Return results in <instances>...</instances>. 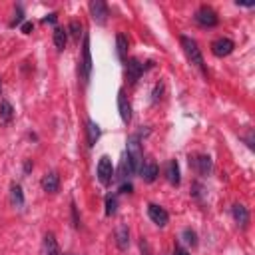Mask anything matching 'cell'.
Returning a JSON list of instances; mask_svg holds the SVG:
<instances>
[{
    "mask_svg": "<svg viewBox=\"0 0 255 255\" xmlns=\"http://www.w3.org/2000/svg\"><path fill=\"white\" fill-rule=\"evenodd\" d=\"M126 159L131 167V173H139L141 165H143V149H141V141H139V135L133 133L128 137V143H126Z\"/></svg>",
    "mask_w": 255,
    "mask_h": 255,
    "instance_id": "1",
    "label": "cell"
},
{
    "mask_svg": "<svg viewBox=\"0 0 255 255\" xmlns=\"http://www.w3.org/2000/svg\"><path fill=\"white\" fill-rule=\"evenodd\" d=\"M179 42H181V48H183L187 60H189L201 74H207V70H205V62H203V56H201V50H199L197 42H195L193 38H189V36H181Z\"/></svg>",
    "mask_w": 255,
    "mask_h": 255,
    "instance_id": "2",
    "label": "cell"
},
{
    "mask_svg": "<svg viewBox=\"0 0 255 255\" xmlns=\"http://www.w3.org/2000/svg\"><path fill=\"white\" fill-rule=\"evenodd\" d=\"M98 179L102 185H110L114 179V163L108 155H102L98 161Z\"/></svg>",
    "mask_w": 255,
    "mask_h": 255,
    "instance_id": "3",
    "label": "cell"
},
{
    "mask_svg": "<svg viewBox=\"0 0 255 255\" xmlns=\"http://www.w3.org/2000/svg\"><path fill=\"white\" fill-rule=\"evenodd\" d=\"M90 74H92V52H90V36L84 34V40H82V78L84 82L90 80Z\"/></svg>",
    "mask_w": 255,
    "mask_h": 255,
    "instance_id": "4",
    "label": "cell"
},
{
    "mask_svg": "<svg viewBox=\"0 0 255 255\" xmlns=\"http://www.w3.org/2000/svg\"><path fill=\"white\" fill-rule=\"evenodd\" d=\"M147 68H151V62H145V64H141V62H139V60H135V58L128 60V62H126L128 80H129L131 84H135V82L139 80V76H141V74H143Z\"/></svg>",
    "mask_w": 255,
    "mask_h": 255,
    "instance_id": "5",
    "label": "cell"
},
{
    "mask_svg": "<svg viewBox=\"0 0 255 255\" xmlns=\"http://www.w3.org/2000/svg\"><path fill=\"white\" fill-rule=\"evenodd\" d=\"M195 22H197L199 26H203V28H211V26H215V24L219 22V18H217V14H215L213 8L201 6V8L195 12Z\"/></svg>",
    "mask_w": 255,
    "mask_h": 255,
    "instance_id": "6",
    "label": "cell"
},
{
    "mask_svg": "<svg viewBox=\"0 0 255 255\" xmlns=\"http://www.w3.org/2000/svg\"><path fill=\"white\" fill-rule=\"evenodd\" d=\"M90 14H92V20L96 22V24H100V26H104L106 24V20H108V4L106 2H102V0H92L90 2Z\"/></svg>",
    "mask_w": 255,
    "mask_h": 255,
    "instance_id": "7",
    "label": "cell"
},
{
    "mask_svg": "<svg viewBox=\"0 0 255 255\" xmlns=\"http://www.w3.org/2000/svg\"><path fill=\"white\" fill-rule=\"evenodd\" d=\"M233 48H235V44H233V40H229V38H217V40H213V44H211V52H213L217 58L229 56V54L233 52Z\"/></svg>",
    "mask_w": 255,
    "mask_h": 255,
    "instance_id": "8",
    "label": "cell"
},
{
    "mask_svg": "<svg viewBox=\"0 0 255 255\" xmlns=\"http://www.w3.org/2000/svg\"><path fill=\"white\" fill-rule=\"evenodd\" d=\"M147 215H149V219H151L155 225H159V227L167 225V221H169V213H167L163 207L155 205V203H149V205H147Z\"/></svg>",
    "mask_w": 255,
    "mask_h": 255,
    "instance_id": "9",
    "label": "cell"
},
{
    "mask_svg": "<svg viewBox=\"0 0 255 255\" xmlns=\"http://www.w3.org/2000/svg\"><path fill=\"white\" fill-rule=\"evenodd\" d=\"M118 112H120V118H122L124 124H129L131 122V106H129L124 90L118 92Z\"/></svg>",
    "mask_w": 255,
    "mask_h": 255,
    "instance_id": "10",
    "label": "cell"
},
{
    "mask_svg": "<svg viewBox=\"0 0 255 255\" xmlns=\"http://www.w3.org/2000/svg\"><path fill=\"white\" fill-rule=\"evenodd\" d=\"M189 163L197 169V173H199V175H209V173H211V169H213V161H211V157H209V155H197V157L189 159Z\"/></svg>",
    "mask_w": 255,
    "mask_h": 255,
    "instance_id": "11",
    "label": "cell"
},
{
    "mask_svg": "<svg viewBox=\"0 0 255 255\" xmlns=\"http://www.w3.org/2000/svg\"><path fill=\"white\" fill-rule=\"evenodd\" d=\"M42 187H44V191H48V193H56V191L60 189V177H58V173H56V171L46 173V175L42 177Z\"/></svg>",
    "mask_w": 255,
    "mask_h": 255,
    "instance_id": "12",
    "label": "cell"
},
{
    "mask_svg": "<svg viewBox=\"0 0 255 255\" xmlns=\"http://www.w3.org/2000/svg\"><path fill=\"white\" fill-rule=\"evenodd\" d=\"M139 173H141V179H143L145 183H151V181H155V177H157V173H159V167H157L153 161H147V163L141 165Z\"/></svg>",
    "mask_w": 255,
    "mask_h": 255,
    "instance_id": "13",
    "label": "cell"
},
{
    "mask_svg": "<svg viewBox=\"0 0 255 255\" xmlns=\"http://www.w3.org/2000/svg\"><path fill=\"white\" fill-rule=\"evenodd\" d=\"M231 213H233V219H235L241 227H247V223H249V211H247L245 205L235 203V205L231 207Z\"/></svg>",
    "mask_w": 255,
    "mask_h": 255,
    "instance_id": "14",
    "label": "cell"
},
{
    "mask_svg": "<svg viewBox=\"0 0 255 255\" xmlns=\"http://www.w3.org/2000/svg\"><path fill=\"white\" fill-rule=\"evenodd\" d=\"M100 133H102L100 126H98L94 120H88V122H86V135H88V145H96V141L100 139Z\"/></svg>",
    "mask_w": 255,
    "mask_h": 255,
    "instance_id": "15",
    "label": "cell"
},
{
    "mask_svg": "<svg viewBox=\"0 0 255 255\" xmlns=\"http://www.w3.org/2000/svg\"><path fill=\"white\" fill-rule=\"evenodd\" d=\"M165 177H167V181H169L171 185H179L181 177H179V165H177V161H175V159H171V161L167 163Z\"/></svg>",
    "mask_w": 255,
    "mask_h": 255,
    "instance_id": "16",
    "label": "cell"
},
{
    "mask_svg": "<svg viewBox=\"0 0 255 255\" xmlns=\"http://www.w3.org/2000/svg\"><path fill=\"white\" fill-rule=\"evenodd\" d=\"M116 243H118V247L122 251L128 249V245H129V229H128V225H120L116 229Z\"/></svg>",
    "mask_w": 255,
    "mask_h": 255,
    "instance_id": "17",
    "label": "cell"
},
{
    "mask_svg": "<svg viewBox=\"0 0 255 255\" xmlns=\"http://www.w3.org/2000/svg\"><path fill=\"white\" fill-rule=\"evenodd\" d=\"M12 118H14V108H12V104L6 102V100H2V102H0V124L6 126V124L12 122Z\"/></svg>",
    "mask_w": 255,
    "mask_h": 255,
    "instance_id": "18",
    "label": "cell"
},
{
    "mask_svg": "<svg viewBox=\"0 0 255 255\" xmlns=\"http://www.w3.org/2000/svg\"><path fill=\"white\" fill-rule=\"evenodd\" d=\"M116 52H118V58L122 62H128V38L124 34L116 36Z\"/></svg>",
    "mask_w": 255,
    "mask_h": 255,
    "instance_id": "19",
    "label": "cell"
},
{
    "mask_svg": "<svg viewBox=\"0 0 255 255\" xmlns=\"http://www.w3.org/2000/svg\"><path fill=\"white\" fill-rule=\"evenodd\" d=\"M68 44V30L64 28H54V46L58 48V52H62Z\"/></svg>",
    "mask_w": 255,
    "mask_h": 255,
    "instance_id": "20",
    "label": "cell"
},
{
    "mask_svg": "<svg viewBox=\"0 0 255 255\" xmlns=\"http://www.w3.org/2000/svg\"><path fill=\"white\" fill-rule=\"evenodd\" d=\"M44 247H46V255H62L60 249H58V243H56L54 233H48L44 237Z\"/></svg>",
    "mask_w": 255,
    "mask_h": 255,
    "instance_id": "21",
    "label": "cell"
},
{
    "mask_svg": "<svg viewBox=\"0 0 255 255\" xmlns=\"http://www.w3.org/2000/svg\"><path fill=\"white\" fill-rule=\"evenodd\" d=\"M10 197H12V203H14L16 207H22V205H24V193H22V187H20L18 183H14V185L10 187Z\"/></svg>",
    "mask_w": 255,
    "mask_h": 255,
    "instance_id": "22",
    "label": "cell"
},
{
    "mask_svg": "<svg viewBox=\"0 0 255 255\" xmlns=\"http://www.w3.org/2000/svg\"><path fill=\"white\" fill-rule=\"evenodd\" d=\"M68 30H70V34H72V38L78 42L80 40V36L84 38V32H82V24L78 22V20H72L70 22V26H68Z\"/></svg>",
    "mask_w": 255,
    "mask_h": 255,
    "instance_id": "23",
    "label": "cell"
},
{
    "mask_svg": "<svg viewBox=\"0 0 255 255\" xmlns=\"http://www.w3.org/2000/svg\"><path fill=\"white\" fill-rule=\"evenodd\" d=\"M181 237H183V241H185L187 245H191V247L197 245V235H195V231H191V229H183V231H181Z\"/></svg>",
    "mask_w": 255,
    "mask_h": 255,
    "instance_id": "24",
    "label": "cell"
},
{
    "mask_svg": "<svg viewBox=\"0 0 255 255\" xmlns=\"http://www.w3.org/2000/svg\"><path fill=\"white\" fill-rule=\"evenodd\" d=\"M116 209H118L116 195H108V197H106V215H114Z\"/></svg>",
    "mask_w": 255,
    "mask_h": 255,
    "instance_id": "25",
    "label": "cell"
},
{
    "mask_svg": "<svg viewBox=\"0 0 255 255\" xmlns=\"http://www.w3.org/2000/svg\"><path fill=\"white\" fill-rule=\"evenodd\" d=\"M139 249H141V253H143V255H151V249H149V243H147V239H145V237H141V239H139Z\"/></svg>",
    "mask_w": 255,
    "mask_h": 255,
    "instance_id": "26",
    "label": "cell"
},
{
    "mask_svg": "<svg viewBox=\"0 0 255 255\" xmlns=\"http://www.w3.org/2000/svg\"><path fill=\"white\" fill-rule=\"evenodd\" d=\"M56 20H58V14H56V12H50L42 22H46V24H56Z\"/></svg>",
    "mask_w": 255,
    "mask_h": 255,
    "instance_id": "27",
    "label": "cell"
},
{
    "mask_svg": "<svg viewBox=\"0 0 255 255\" xmlns=\"http://www.w3.org/2000/svg\"><path fill=\"white\" fill-rule=\"evenodd\" d=\"M131 189H133V187H131V183H129V181H128V183L124 181V183L120 185V193H131Z\"/></svg>",
    "mask_w": 255,
    "mask_h": 255,
    "instance_id": "28",
    "label": "cell"
},
{
    "mask_svg": "<svg viewBox=\"0 0 255 255\" xmlns=\"http://www.w3.org/2000/svg\"><path fill=\"white\" fill-rule=\"evenodd\" d=\"M32 30H34V24H32V22H24V24H22V32H24V34H30Z\"/></svg>",
    "mask_w": 255,
    "mask_h": 255,
    "instance_id": "29",
    "label": "cell"
},
{
    "mask_svg": "<svg viewBox=\"0 0 255 255\" xmlns=\"http://www.w3.org/2000/svg\"><path fill=\"white\" fill-rule=\"evenodd\" d=\"M72 217H74V225L80 227V219H78V211H76V205L72 203Z\"/></svg>",
    "mask_w": 255,
    "mask_h": 255,
    "instance_id": "30",
    "label": "cell"
},
{
    "mask_svg": "<svg viewBox=\"0 0 255 255\" xmlns=\"http://www.w3.org/2000/svg\"><path fill=\"white\" fill-rule=\"evenodd\" d=\"M173 255H189V251H185L183 247H179V245H175V249H173Z\"/></svg>",
    "mask_w": 255,
    "mask_h": 255,
    "instance_id": "31",
    "label": "cell"
},
{
    "mask_svg": "<svg viewBox=\"0 0 255 255\" xmlns=\"http://www.w3.org/2000/svg\"><path fill=\"white\" fill-rule=\"evenodd\" d=\"M245 141H247V145H249V147L253 149V133H251V131L247 133V137H245Z\"/></svg>",
    "mask_w": 255,
    "mask_h": 255,
    "instance_id": "32",
    "label": "cell"
},
{
    "mask_svg": "<svg viewBox=\"0 0 255 255\" xmlns=\"http://www.w3.org/2000/svg\"><path fill=\"white\" fill-rule=\"evenodd\" d=\"M0 94H2V84H0Z\"/></svg>",
    "mask_w": 255,
    "mask_h": 255,
    "instance_id": "33",
    "label": "cell"
},
{
    "mask_svg": "<svg viewBox=\"0 0 255 255\" xmlns=\"http://www.w3.org/2000/svg\"><path fill=\"white\" fill-rule=\"evenodd\" d=\"M66 255H72V253H66Z\"/></svg>",
    "mask_w": 255,
    "mask_h": 255,
    "instance_id": "34",
    "label": "cell"
}]
</instances>
